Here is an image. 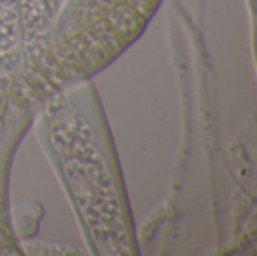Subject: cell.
Segmentation results:
<instances>
[{
  "mask_svg": "<svg viewBox=\"0 0 257 256\" xmlns=\"http://www.w3.org/2000/svg\"><path fill=\"white\" fill-rule=\"evenodd\" d=\"M38 134L96 255L136 253V235L110 130L89 83L71 84L39 109Z\"/></svg>",
  "mask_w": 257,
  "mask_h": 256,
  "instance_id": "1",
  "label": "cell"
},
{
  "mask_svg": "<svg viewBox=\"0 0 257 256\" xmlns=\"http://www.w3.org/2000/svg\"><path fill=\"white\" fill-rule=\"evenodd\" d=\"M23 69V54L20 47L3 51L0 56V253H17L18 247L6 213L5 180L14 146L35 115L32 110H20L11 104L14 84Z\"/></svg>",
  "mask_w": 257,
  "mask_h": 256,
  "instance_id": "2",
  "label": "cell"
}]
</instances>
